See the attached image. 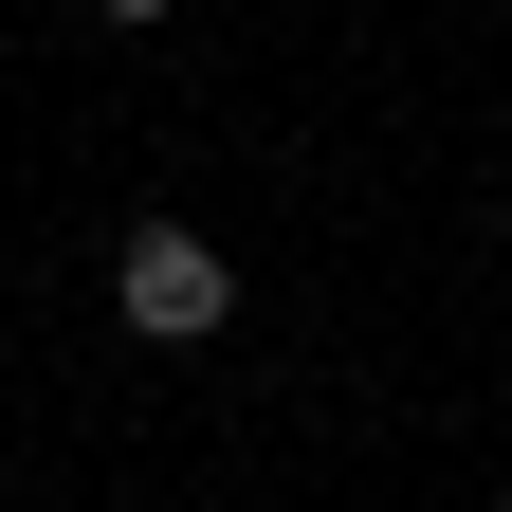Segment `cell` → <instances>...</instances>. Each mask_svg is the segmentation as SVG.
Segmentation results:
<instances>
[{
    "instance_id": "cell-1",
    "label": "cell",
    "mask_w": 512,
    "mask_h": 512,
    "mask_svg": "<svg viewBox=\"0 0 512 512\" xmlns=\"http://www.w3.org/2000/svg\"><path fill=\"white\" fill-rule=\"evenodd\" d=\"M110 311H128L147 348H202L220 311H238V275H220V238H183V220H147V238L110 256Z\"/></svg>"
}]
</instances>
